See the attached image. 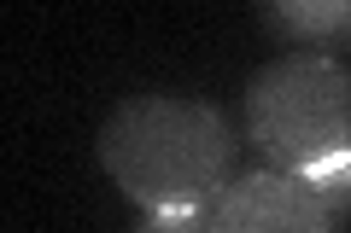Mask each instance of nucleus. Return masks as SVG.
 <instances>
[{
    "label": "nucleus",
    "instance_id": "f257e3e1",
    "mask_svg": "<svg viewBox=\"0 0 351 233\" xmlns=\"http://www.w3.org/2000/svg\"><path fill=\"white\" fill-rule=\"evenodd\" d=\"M100 163L123 198L147 216L217 204L234 169V135L223 111L182 94H141L117 105L100 128Z\"/></svg>",
    "mask_w": 351,
    "mask_h": 233
},
{
    "label": "nucleus",
    "instance_id": "f03ea898",
    "mask_svg": "<svg viewBox=\"0 0 351 233\" xmlns=\"http://www.w3.org/2000/svg\"><path fill=\"white\" fill-rule=\"evenodd\" d=\"M246 123L269 169L304 175L351 152V70L328 53H287L246 87Z\"/></svg>",
    "mask_w": 351,
    "mask_h": 233
},
{
    "label": "nucleus",
    "instance_id": "7ed1b4c3",
    "mask_svg": "<svg viewBox=\"0 0 351 233\" xmlns=\"http://www.w3.org/2000/svg\"><path fill=\"white\" fill-rule=\"evenodd\" d=\"M217 233H334V210L304 187V175L258 169L240 175L211 204Z\"/></svg>",
    "mask_w": 351,
    "mask_h": 233
},
{
    "label": "nucleus",
    "instance_id": "20e7f679",
    "mask_svg": "<svg viewBox=\"0 0 351 233\" xmlns=\"http://www.w3.org/2000/svg\"><path fill=\"white\" fill-rule=\"evenodd\" d=\"M263 24L287 29L304 41H328V36H351V0H281L263 12Z\"/></svg>",
    "mask_w": 351,
    "mask_h": 233
},
{
    "label": "nucleus",
    "instance_id": "39448f33",
    "mask_svg": "<svg viewBox=\"0 0 351 233\" xmlns=\"http://www.w3.org/2000/svg\"><path fill=\"white\" fill-rule=\"evenodd\" d=\"M304 187H311L316 198H322L328 210H351V152H339V158L316 163V169H304Z\"/></svg>",
    "mask_w": 351,
    "mask_h": 233
},
{
    "label": "nucleus",
    "instance_id": "423d86ee",
    "mask_svg": "<svg viewBox=\"0 0 351 233\" xmlns=\"http://www.w3.org/2000/svg\"><path fill=\"white\" fill-rule=\"evenodd\" d=\"M141 233H217V221H211V204H199V210H158V216H147Z\"/></svg>",
    "mask_w": 351,
    "mask_h": 233
}]
</instances>
